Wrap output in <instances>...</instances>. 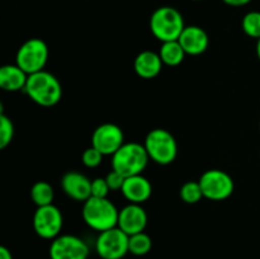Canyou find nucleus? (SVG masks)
I'll use <instances>...</instances> for the list:
<instances>
[{
  "label": "nucleus",
  "instance_id": "10",
  "mask_svg": "<svg viewBox=\"0 0 260 259\" xmlns=\"http://www.w3.org/2000/svg\"><path fill=\"white\" fill-rule=\"evenodd\" d=\"M51 259H88L89 246L76 235H60L51 241Z\"/></svg>",
  "mask_w": 260,
  "mask_h": 259
},
{
  "label": "nucleus",
  "instance_id": "21",
  "mask_svg": "<svg viewBox=\"0 0 260 259\" xmlns=\"http://www.w3.org/2000/svg\"><path fill=\"white\" fill-rule=\"evenodd\" d=\"M179 196L180 200L184 203H188V205H194V203L200 202L202 198H205L200 182H193V180L185 182L180 187Z\"/></svg>",
  "mask_w": 260,
  "mask_h": 259
},
{
  "label": "nucleus",
  "instance_id": "2",
  "mask_svg": "<svg viewBox=\"0 0 260 259\" xmlns=\"http://www.w3.org/2000/svg\"><path fill=\"white\" fill-rule=\"evenodd\" d=\"M119 210L108 198L90 197L83 205L81 216L86 225L93 230L106 231L118 225Z\"/></svg>",
  "mask_w": 260,
  "mask_h": 259
},
{
  "label": "nucleus",
  "instance_id": "8",
  "mask_svg": "<svg viewBox=\"0 0 260 259\" xmlns=\"http://www.w3.org/2000/svg\"><path fill=\"white\" fill-rule=\"evenodd\" d=\"M128 239L118 226L99 233L95 241L96 254L102 259H122L128 251Z\"/></svg>",
  "mask_w": 260,
  "mask_h": 259
},
{
  "label": "nucleus",
  "instance_id": "18",
  "mask_svg": "<svg viewBox=\"0 0 260 259\" xmlns=\"http://www.w3.org/2000/svg\"><path fill=\"white\" fill-rule=\"evenodd\" d=\"M160 58H161L162 63L167 66H179L180 63L184 61L185 58V51L183 50L182 45L179 41H168V42H162L159 50Z\"/></svg>",
  "mask_w": 260,
  "mask_h": 259
},
{
  "label": "nucleus",
  "instance_id": "23",
  "mask_svg": "<svg viewBox=\"0 0 260 259\" xmlns=\"http://www.w3.org/2000/svg\"><path fill=\"white\" fill-rule=\"evenodd\" d=\"M14 137V124L13 121L2 111L0 113V149L4 150L10 145Z\"/></svg>",
  "mask_w": 260,
  "mask_h": 259
},
{
  "label": "nucleus",
  "instance_id": "32",
  "mask_svg": "<svg viewBox=\"0 0 260 259\" xmlns=\"http://www.w3.org/2000/svg\"><path fill=\"white\" fill-rule=\"evenodd\" d=\"M259 154H260V151H259Z\"/></svg>",
  "mask_w": 260,
  "mask_h": 259
},
{
  "label": "nucleus",
  "instance_id": "25",
  "mask_svg": "<svg viewBox=\"0 0 260 259\" xmlns=\"http://www.w3.org/2000/svg\"><path fill=\"white\" fill-rule=\"evenodd\" d=\"M109 190L111 188H109L106 178H95L91 180V197L107 198Z\"/></svg>",
  "mask_w": 260,
  "mask_h": 259
},
{
  "label": "nucleus",
  "instance_id": "16",
  "mask_svg": "<svg viewBox=\"0 0 260 259\" xmlns=\"http://www.w3.org/2000/svg\"><path fill=\"white\" fill-rule=\"evenodd\" d=\"M162 61L159 53L154 51H142L136 56L134 62L135 73L142 79H154L161 73Z\"/></svg>",
  "mask_w": 260,
  "mask_h": 259
},
{
  "label": "nucleus",
  "instance_id": "20",
  "mask_svg": "<svg viewBox=\"0 0 260 259\" xmlns=\"http://www.w3.org/2000/svg\"><path fill=\"white\" fill-rule=\"evenodd\" d=\"M152 248V240L146 233H139L131 235L128 239V251L134 255H146Z\"/></svg>",
  "mask_w": 260,
  "mask_h": 259
},
{
  "label": "nucleus",
  "instance_id": "13",
  "mask_svg": "<svg viewBox=\"0 0 260 259\" xmlns=\"http://www.w3.org/2000/svg\"><path fill=\"white\" fill-rule=\"evenodd\" d=\"M61 188L68 197L78 202L84 203L91 197V180L76 170H70L62 175Z\"/></svg>",
  "mask_w": 260,
  "mask_h": 259
},
{
  "label": "nucleus",
  "instance_id": "14",
  "mask_svg": "<svg viewBox=\"0 0 260 259\" xmlns=\"http://www.w3.org/2000/svg\"><path fill=\"white\" fill-rule=\"evenodd\" d=\"M187 55L198 56L206 52L210 45L207 32L198 25H185L182 35L178 38Z\"/></svg>",
  "mask_w": 260,
  "mask_h": 259
},
{
  "label": "nucleus",
  "instance_id": "30",
  "mask_svg": "<svg viewBox=\"0 0 260 259\" xmlns=\"http://www.w3.org/2000/svg\"><path fill=\"white\" fill-rule=\"evenodd\" d=\"M194 2H202V0H194Z\"/></svg>",
  "mask_w": 260,
  "mask_h": 259
},
{
  "label": "nucleus",
  "instance_id": "31",
  "mask_svg": "<svg viewBox=\"0 0 260 259\" xmlns=\"http://www.w3.org/2000/svg\"><path fill=\"white\" fill-rule=\"evenodd\" d=\"M259 130H260V122H259Z\"/></svg>",
  "mask_w": 260,
  "mask_h": 259
},
{
  "label": "nucleus",
  "instance_id": "17",
  "mask_svg": "<svg viewBox=\"0 0 260 259\" xmlns=\"http://www.w3.org/2000/svg\"><path fill=\"white\" fill-rule=\"evenodd\" d=\"M28 76L29 75L24 70H22L17 63L4 65L0 69V86L5 91L24 90Z\"/></svg>",
  "mask_w": 260,
  "mask_h": 259
},
{
  "label": "nucleus",
  "instance_id": "15",
  "mask_svg": "<svg viewBox=\"0 0 260 259\" xmlns=\"http://www.w3.org/2000/svg\"><path fill=\"white\" fill-rule=\"evenodd\" d=\"M121 192L129 203L141 205L151 197L152 185L150 180L142 174L132 175L124 179Z\"/></svg>",
  "mask_w": 260,
  "mask_h": 259
},
{
  "label": "nucleus",
  "instance_id": "7",
  "mask_svg": "<svg viewBox=\"0 0 260 259\" xmlns=\"http://www.w3.org/2000/svg\"><path fill=\"white\" fill-rule=\"evenodd\" d=\"M203 197L211 201H225L234 193L235 183L229 173L220 169L206 170L200 178Z\"/></svg>",
  "mask_w": 260,
  "mask_h": 259
},
{
  "label": "nucleus",
  "instance_id": "6",
  "mask_svg": "<svg viewBox=\"0 0 260 259\" xmlns=\"http://www.w3.org/2000/svg\"><path fill=\"white\" fill-rule=\"evenodd\" d=\"M50 50L47 43L41 38H29L17 51L15 63L28 75L45 70Z\"/></svg>",
  "mask_w": 260,
  "mask_h": 259
},
{
  "label": "nucleus",
  "instance_id": "1",
  "mask_svg": "<svg viewBox=\"0 0 260 259\" xmlns=\"http://www.w3.org/2000/svg\"><path fill=\"white\" fill-rule=\"evenodd\" d=\"M30 101L41 107H53L62 98V85L53 74L42 70L28 76L24 88Z\"/></svg>",
  "mask_w": 260,
  "mask_h": 259
},
{
  "label": "nucleus",
  "instance_id": "24",
  "mask_svg": "<svg viewBox=\"0 0 260 259\" xmlns=\"http://www.w3.org/2000/svg\"><path fill=\"white\" fill-rule=\"evenodd\" d=\"M103 156L104 155L99 150H96L94 146H90L84 150L83 155H81V161L86 168H96L103 161Z\"/></svg>",
  "mask_w": 260,
  "mask_h": 259
},
{
  "label": "nucleus",
  "instance_id": "29",
  "mask_svg": "<svg viewBox=\"0 0 260 259\" xmlns=\"http://www.w3.org/2000/svg\"><path fill=\"white\" fill-rule=\"evenodd\" d=\"M256 56H258V58L260 61V38L256 41Z\"/></svg>",
  "mask_w": 260,
  "mask_h": 259
},
{
  "label": "nucleus",
  "instance_id": "9",
  "mask_svg": "<svg viewBox=\"0 0 260 259\" xmlns=\"http://www.w3.org/2000/svg\"><path fill=\"white\" fill-rule=\"evenodd\" d=\"M63 226V217L60 208L55 205L37 207L33 215V229L40 238L53 240L60 236Z\"/></svg>",
  "mask_w": 260,
  "mask_h": 259
},
{
  "label": "nucleus",
  "instance_id": "28",
  "mask_svg": "<svg viewBox=\"0 0 260 259\" xmlns=\"http://www.w3.org/2000/svg\"><path fill=\"white\" fill-rule=\"evenodd\" d=\"M0 259H13L12 251L7 246H0Z\"/></svg>",
  "mask_w": 260,
  "mask_h": 259
},
{
  "label": "nucleus",
  "instance_id": "11",
  "mask_svg": "<svg viewBox=\"0 0 260 259\" xmlns=\"http://www.w3.org/2000/svg\"><path fill=\"white\" fill-rule=\"evenodd\" d=\"M124 144V134L114 123H103L94 130L91 135V146L106 155H113Z\"/></svg>",
  "mask_w": 260,
  "mask_h": 259
},
{
  "label": "nucleus",
  "instance_id": "19",
  "mask_svg": "<svg viewBox=\"0 0 260 259\" xmlns=\"http://www.w3.org/2000/svg\"><path fill=\"white\" fill-rule=\"evenodd\" d=\"M55 190L53 187L46 180H38L30 188V198L37 207L52 205Z\"/></svg>",
  "mask_w": 260,
  "mask_h": 259
},
{
  "label": "nucleus",
  "instance_id": "3",
  "mask_svg": "<svg viewBox=\"0 0 260 259\" xmlns=\"http://www.w3.org/2000/svg\"><path fill=\"white\" fill-rule=\"evenodd\" d=\"M149 154L142 144L124 142L112 155V169L118 172L124 178L142 174L149 164Z\"/></svg>",
  "mask_w": 260,
  "mask_h": 259
},
{
  "label": "nucleus",
  "instance_id": "4",
  "mask_svg": "<svg viewBox=\"0 0 260 259\" xmlns=\"http://www.w3.org/2000/svg\"><path fill=\"white\" fill-rule=\"evenodd\" d=\"M185 28L184 18L173 7H160L150 18V30L160 42L177 41Z\"/></svg>",
  "mask_w": 260,
  "mask_h": 259
},
{
  "label": "nucleus",
  "instance_id": "12",
  "mask_svg": "<svg viewBox=\"0 0 260 259\" xmlns=\"http://www.w3.org/2000/svg\"><path fill=\"white\" fill-rule=\"evenodd\" d=\"M147 213L141 205L137 203H128L122 210H119L118 215V228L127 234L128 236L135 234L142 233L146 229Z\"/></svg>",
  "mask_w": 260,
  "mask_h": 259
},
{
  "label": "nucleus",
  "instance_id": "5",
  "mask_svg": "<svg viewBox=\"0 0 260 259\" xmlns=\"http://www.w3.org/2000/svg\"><path fill=\"white\" fill-rule=\"evenodd\" d=\"M144 146L150 159L159 165H169L177 159V140L165 128L151 130L145 137Z\"/></svg>",
  "mask_w": 260,
  "mask_h": 259
},
{
  "label": "nucleus",
  "instance_id": "22",
  "mask_svg": "<svg viewBox=\"0 0 260 259\" xmlns=\"http://www.w3.org/2000/svg\"><path fill=\"white\" fill-rule=\"evenodd\" d=\"M241 28L248 37L255 38L258 41L260 38V12L254 10L246 13L241 20Z\"/></svg>",
  "mask_w": 260,
  "mask_h": 259
},
{
  "label": "nucleus",
  "instance_id": "26",
  "mask_svg": "<svg viewBox=\"0 0 260 259\" xmlns=\"http://www.w3.org/2000/svg\"><path fill=\"white\" fill-rule=\"evenodd\" d=\"M107 183H108L111 190H121L122 187H123V183L126 178L122 174H119L118 172L112 169V172H109L106 177Z\"/></svg>",
  "mask_w": 260,
  "mask_h": 259
},
{
  "label": "nucleus",
  "instance_id": "27",
  "mask_svg": "<svg viewBox=\"0 0 260 259\" xmlns=\"http://www.w3.org/2000/svg\"><path fill=\"white\" fill-rule=\"evenodd\" d=\"M226 5H230V7H244V5H248L251 0H222Z\"/></svg>",
  "mask_w": 260,
  "mask_h": 259
}]
</instances>
